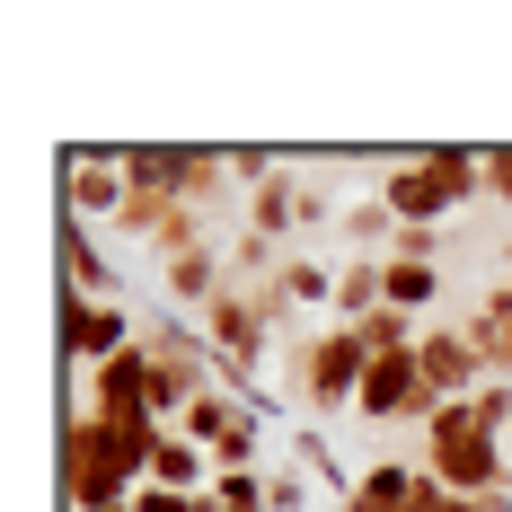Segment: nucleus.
Instances as JSON below:
<instances>
[{
    "mask_svg": "<svg viewBox=\"0 0 512 512\" xmlns=\"http://www.w3.org/2000/svg\"><path fill=\"white\" fill-rule=\"evenodd\" d=\"M168 424H106V415L71 407L62 415V504L71 512H106L133 504L151 486V451Z\"/></svg>",
    "mask_w": 512,
    "mask_h": 512,
    "instance_id": "f257e3e1",
    "label": "nucleus"
},
{
    "mask_svg": "<svg viewBox=\"0 0 512 512\" xmlns=\"http://www.w3.org/2000/svg\"><path fill=\"white\" fill-rule=\"evenodd\" d=\"M380 204L398 212V230H442L460 204H486V186H477V151H468V142L398 151L389 168H380Z\"/></svg>",
    "mask_w": 512,
    "mask_h": 512,
    "instance_id": "f03ea898",
    "label": "nucleus"
},
{
    "mask_svg": "<svg viewBox=\"0 0 512 512\" xmlns=\"http://www.w3.org/2000/svg\"><path fill=\"white\" fill-rule=\"evenodd\" d=\"M424 468H433L451 495H504L512 486V442H495V433L468 415V398H460V407H442L424 424Z\"/></svg>",
    "mask_w": 512,
    "mask_h": 512,
    "instance_id": "7ed1b4c3",
    "label": "nucleus"
},
{
    "mask_svg": "<svg viewBox=\"0 0 512 512\" xmlns=\"http://www.w3.org/2000/svg\"><path fill=\"white\" fill-rule=\"evenodd\" d=\"M133 204V186H124V142H62V221H80V230H115V212Z\"/></svg>",
    "mask_w": 512,
    "mask_h": 512,
    "instance_id": "20e7f679",
    "label": "nucleus"
},
{
    "mask_svg": "<svg viewBox=\"0 0 512 512\" xmlns=\"http://www.w3.org/2000/svg\"><path fill=\"white\" fill-rule=\"evenodd\" d=\"M89 415H106V424H159V362H151V345H124L115 362L89 371Z\"/></svg>",
    "mask_w": 512,
    "mask_h": 512,
    "instance_id": "39448f33",
    "label": "nucleus"
},
{
    "mask_svg": "<svg viewBox=\"0 0 512 512\" xmlns=\"http://www.w3.org/2000/svg\"><path fill=\"white\" fill-rule=\"evenodd\" d=\"M362 380H371V354H362L354 327H327V336L301 345V398L309 407H354Z\"/></svg>",
    "mask_w": 512,
    "mask_h": 512,
    "instance_id": "423d86ee",
    "label": "nucleus"
},
{
    "mask_svg": "<svg viewBox=\"0 0 512 512\" xmlns=\"http://www.w3.org/2000/svg\"><path fill=\"white\" fill-rule=\"evenodd\" d=\"M195 327H204L212 362H239V371H256V362H265V336H274V318H265V301H256L248 283H230Z\"/></svg>",
    "mask_w": 512,
    "mask_h": 512,
    "instance_id": "0eeeda50",
    "label": "nucleus"
},
{
    "mask_svg": "<svg viewBox=\"0 0 512 512\" xmlns=\"http://www.w3.org/2000/svg\"><path fill=\"white\" fill-rule=\"evenodd\" d=\"M442 477L424 460H371L354 477V495H345V512H442Z\"/></svg>",
    "mask_w": 512,
    "mask_h": 512,
    "instance_id": "6e6552de",
    "label": "nucleus"
},
{
    "mask_svg": "<svg viewBox=\"0 0 512 512\" xmlns=\"http://www.w3.org/2000/svg\"><path fill=\"white\" fill-rule=\"evenodd\" d=\"M124 345H142V327L115 301H71V292H62V362H71V371H98V362H115Z\"/></svg>",
    "mask_w": 512,
    "mask_h": 512,
    "instance_id": "1a4fd4ad",
    "label": "nucleus"
},
{
    "mask_svg": "<svg viewBox=\"0 0 512 512\" xmlns=\"http://www.w3.org/2000/svg\"><path fill=\"white\" fill-rule=\"evenodd\" d=\"M415 371H424V398H433V407H460V398H477V389L495 380L460 327H424V345H415Z\"/></svg>",
    "mask_w": 512,
    "mask_h": 512,
    "instance_id": "9d476101",
    "label": "nucleus"
},
{
    "mask_svg": "<svg viewBox=\"0 0 512 512\" xmlns=\"http://www.w3.org/2000/svg\"><path fill=\"white\" fill-rule=\"evenodd\" d=\"M159 283H168V309H195V318H204V309L230 292V256L186 248V256H168V265H159Z\"/></svg>",
    "mask_w": 512,
    "mask_h": 512,
    "instance_id": "9b49d317",
    "label": "nucleus"
},
{
    "mask_svg": "<svg viewBox=\"0 0 512 512\" xmlns=\"http://www.w3.org/2000/svg\"><path fill=\"white\" fill-rule=\"evenodd\" d=\"M115 265H106V248H98V230H80V221H62V292L71 301H115Z\"/></svg>",
    "mask_w": 512,
    "mask_h": 512,
    "instance_id": "f8f14e48",
    "label": "nucleus"
},
{
    "mask_svg": "<svg viewBox=\"0 0 512 512\" xmlns=\"http://www.w3.org/2000/svg\"><path fill=\"white\" fill-rule=\"evenodd\" d=\"M124 186L133 195H186V142H124Z\"/></svg>",
    "mask_w": 512,
    "mask_h": 512,
    "instance_id": "ddd939ff",
    "label": "nucleus"
},
{
    "mask_svg": "<svg viewBox=\"0 0 512 512\" xmlns=\"http://www.w3.org/2000/svg\"><path fill=\"white\" fill-rule=\"evenodd\" d=\"M371 309H389V256H354V265H336V327H362Z\"/></svg>",
    "mask_w": 512,
    "mask_h": 512,
    "instance_id": "4468645a",
    "label": "nucleus"
},
{
    "mask_svg": "<svg viewBox=\"0 0 512 512\" xmlns=\"http://www.w3.org/2000/svg\"><path fill=\"white\" fill-rule=\"evenodd\" d=\"M151 486H177V495H204L212 486V451H195L177 424L159 433V451H151Z\"/></svg>",
    "mask_w": 512,
    "mask_h": 512,
    "instance_id": "2eb2a0df",
    "label": "nucleus"
},
{
    "mask_svg": "<svg viewBox=\"0 0 512 512\" xmlns=\"http://www.w3.org/2000/svg\"><path fill=\"white\" fill-rule=\"evenodd\" d=\"M336 230H345V239H354L362 256H389V248H398V212L380 204V195H362V204H345V221H336Z\"/></svg>",
    "mask_w": 512,
    "mask_h": 512,
    "instance_id": "dca6fc26",
    "label": "nucleus"
},
{
    "mask_svg": "<svg viewBox=\"0 0 512 512\" xmlns=\"http://www.w3.org/2000/svg\"><path fill=\"white\" fill-rule=\"evenodd\" d=\"M221 186H239V168H230V151H212V142H186V204L204 212Z\"/></svg>",
    "mask_w": 512,
    "mask_h": 512,
    "instance_id": "f3484780",
    "label": "nucleus"
},
{
    "mask_svg": "<svg viewBox=\"0 0 512 512\" xmlns=\"http://www.w3.org/2000/svg\"><path fill=\"white\" fill-rule=\"evenodd\" d=\"M274 283H283V301H292V309H336V274H327V265H309V256H283V274H274Z\"/></svg>",
    "mask_w": 512,
    "mask_h": 512,
    "instance_id": "a211bd4d",
    "label": "nucleus"
},
{
    "mask_svg": "<svg viewBox=\"0 0 512 512\" xmlns=\"http://www.w3.org/2000/svg\"><path fill=\"white\" fill-rule=\"evenodd\" d=\"M177 212H186V195H133V204L115 212V230H124V239H151V248H159Z\"/></svg>",
    "mask_w": 512,
    "mask_h": 512,
    "instance_id": "6ab92c4d",
    "label": "nucleus"
},
{
    "mask_svg": "<svg viewBox=\"0 0 512 512\" xmlns=\"http://www.w3.org/2000/svg\"><path fill=\"white\" fill-rule=\"evenodd\" d=\"M433 292H442V265H407V256H389V309H433Z\"/></svg>",
    "mask_w": 512,
    "mask_h": 512,
    "instance_id": "aec40b11",
    "label": "nucleus"
},
{
    "mask_svg": "<svg viewBox=\"0 0 512 512\" xmlns=\"http://www.w3.org/2000/svg\"><path fill=\"white\" fill-rule=\"evenodd\" d=\"M477 186H486V204L512 212V142H486L477 151Z\"/></svg>",
    "mask_w": 512,
    "mask_h": 512,
    "instance_id": "412c9836",
    "label": "nucleus"
},
{
    "mask_svg": "<svg viewBox=\"0 0 512 512\" xmlns=\"http://www.w3.org/2000/svg\"><path fill=\"white\" fill-rule=\"evenodd\" d=\"M265 504L274 512H309V468L292 460V468H265Z\"/></svg>",
    "mask_w": 512,
    "mask_h": 512,
    "instance_id": "4be33fe9",
    "label": "nucleus"
},
{
    "mask_svg": "<svg viewBox=\"0 0 512 512\" xmlns=\"http://www.w3.org/2000/svg\"><path fill=\"white\" fill-rule=\"evenodd\" d=\"M212 495H221V512H274V504H265V477H256V468H239V477H212Z\"/></svg>",
    "mask_w": 512,
    "mask_h": 512,
    "instance_id": "5701e85b",
    "label": "nucleus"
},
{
    "mask_svg": "<svg viewBox=\"0 0 512 512\" xmlns=\"http://www.w3.org/2000/svg\"><path fill=\"white\" fill-rule=\"evenodd\" d=\"M442 512H512V486L504 495H442Z\"/></svg>",
    "mask_w": 512,
    "mask_h": 512,
    "instance_id": "b1692460",
    "label": "nucleus"
},
{
    "mask_svg": "<svg viewBox=\"0 0 512 512\" xmlns=\"http://www.w3.org/2000/svg\"><path fill=\"white\" fill-rule=\"evenodd\" d=\"M133 512H186V495H177V486H142V495H133Z\"/></svg>",
    "mask_w": 512,
    "mask_h": 512,
    "instance_id": "393cba45",
    "label": "nucleus"
},
{
    "mask_svg": "<svg viewBox=\"0 0 512 512\" xmlns=\"http://www.w3.org/2000/svg\"><path fill=\"white\" fill-rule=\"evenodd\" d=\"M106 512H133V504H106Z\"/></svg>",
    "mask_w": 512,
    "mask_h": 512,
    "instance_id": "a878e982",
    "label": "nucleus"
},
{
    "mask_svg": "<svg viewBox=\"0 0 512 512\" xmlns=\"http://www.w3.org/2000/svg\"><path fill=\"white\" fill-rule=\"evenodd\" d=\"M504 442H512V433H504Z\"/></svg>",
    "mask_w": 512,
    "mask_h": 512,
    "instance_id": "bb28decb",
    "label": "nucleus"
}]
</instances>
